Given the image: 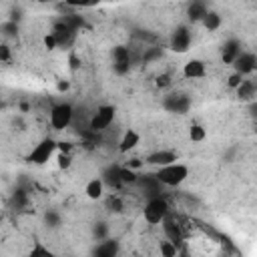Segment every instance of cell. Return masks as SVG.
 I'll return each instance as SVG.
<instances>
[{"label": "cell", "instance_id": "obj_1", "mask_svg": "<svg viewBox=\"0 0 257 257\" xmlns=\"http://www.w3.org/2000/svg\"><path fill=\"white\" fill-rule=\"evenodd\" d=\"M157 181L165 187H179L187 181L189 177V167L183 165V163H169V165H163V167H157V173H155Z\"/></svg>", "mask_w": 257, "mask_h": 257}, {"label": "cell", "instance_id": "obj_2", "mask_svg": "<svg viewBox=\"0 0 257 257\" xmlns=\"http://www.w3.org/2000/svg\"><path fill=\"white\" fill-rule=\"evenodd\" d=\"M171 211L169 207V201L163 197V195H151V199L145 203V209H143V217L149 225H159L163 221V217Z\"/></svg>", "mask_w": 257, "mask_h": 257}, {"label": "cell", "instance_id": "obj_3", "mask_svg": "<svg viewBox=\"0 0 257 257\" xmlns=\"http://www.w3.org/2000/svg\"><path fill=\"white\" fill-rule=\"evenodd\" d=\"M72 116H74V108L72 104L68 102H60V104H54L50 108V114H48V122L54 131H64L70 122H72Z\"/></svg>", "mask_w": 257, "mask_h": 257}, {"label": "cell", "instance_id": "obj_4", "mask_svg": "<svg viewBox=\"0 0 257 257\" xmlns=\"http://www.w3.org/2000/svg\"><path fill=\"white\" fill-rule=\"evenodd\" d=\"M54 153H56V141L50 139V137H46V139H42V141L30 151V155L26 157V161L32 163V165H46V163L54 157Z\"/></svg>", "mask_w": 257, "mask_h": 257}, {"label": "cell", "instance_id": "obj_5", "mask_svg": "<svg viewBox=\"0 0 257 257\" xmlns=\"http://www.w3.org/2000/svg\"><path fill=\"white\" fill-rule=\"evenodd\" d=\"M161 225H163V233H165V237H167L169 241H173L175 245H179V243L185 241L187 231H185V225H181V219H179L177 215H173V213L169 211V213L163 217Z\"/></svg>", "mask_w": 257, "mask_h": 257}, {"label": "cell", "instance_id": "obj_6", "mask_svg": "<svg viewBox=\"0 0 257 257\" xmlns=\"http://www.w3.org/2000/svg\"><path fill=\"white\" fill-rule=\"evenodd\" d=\"M114 114H116V110H114L112 104H100V106L94 110V114L90 116L88 128H90L92 133H100V131L108 128V126L112 124V120H114Z\"/></svg>", "mask_w": 257, "mask_h": 257}, {"label": "cell", "instance_id": "obj_7", "mask_svg": "<svg viewBox=\"0 0 257 257\" xmlns=\"http://www.w3.org/2000/svg\"><path fill=\"white\" fill-rule=\"evenodd\" d=\"M191 42H193V34H191V30H189L187 24H179L171 32V36H169V48L173 52H179V54L187 52L191 48Z\"/></svg>", "mask_w": 257, "mask_h": 257}, {"label": "cell", "instance_id": "obj_8", "mask_svg": "<svg viewBox=\"0 0 257 257\" xmlns=\"http://www.w3.org/2000/svg\"><path fill=\"white\" fill-rule=\"evenodd\" d=\"M50 32L54 34L58 48H70V46L74 44V40H76V32H74L62 18L52 24V30H50Z\"/></svg>", "mask_w": 257, "mask_h": 257}, {"label": "cell", "instance_id": "obj_9", "mask_svg": "<svg viewBox=\"0 0 257 257\" xmlns=\"http://www.w3.org/2000/svg\"><path fill=\"white\" fill-rule=\"evenodd\" d=\"M163 108L169 112H177V114H185L191 108V98L183 92H171L163 98Z\"/></svg>", "mask_w": 257, "mask_h": 257}, {"label": "cell", "instance_id": "obj_10", "mask_svg": "<svg viewBox=\"0 0 257 257\" xmlns=\"http://www.w3.org/2000/svg\"><path fill=\"white\" fill-rule=\"evenodd\" d=\"M233 70L239 72L241 76H251L257 68V56L255 52H249V50H241V54L233 60Z\"/></svg>", "mask_w": 257, "mask_h": 257}, {"label": "cell", "instance_id": "obj_11", "mask_svg": "<svg viewBox=\"0 0 257 257\" xmlns=\"http://www.w3.org/2000/svg\"><path fill=\"white\" fill-rule=\"evenodd\" d=\"M175 161H179V155H177L175 151L161 149V151L149 153L143 163H147V165H151V167H163V165H169V163H175Z\"/></svg>", "mask_w": 257, "mask_h": 257}, {"label": "cell", "instance_id": "obj_12", "mask_svg": "<svg viewBox=\"0 0 257 257\" xmlns=\"http://www.w3.org/2000/svg\"><path fill=\"white\" fill-rule=\"evenodd\" d=\"M241 50H243V44H241L239 38H227L223 42V46H221V60H223V64H233V60L241 54Z\"/></svg>", "mask_w": 257, "mask_h": 257}, {"label": "cell", "instance_id": "obj_13", "mask_svg": "<svg viewBox=\"0 0 257 257\" xmlns=\"http://www.w3.org/2000/svg\"><path fill=\"white\" fill-rule=\"evenodd\" d=\"M207 74V64L199 58H191L189 62L183 64V76L189 78V80H195V78H203Z\"/></svg>", "mask_w": 257, "mask_h": 257}, {"label": "cell", "instance_id": "obj_14", "mask_svg": "<svg viewBox=\"0 0 257 257\" xmlns=\"http://www.w3.org/2000/svg\"><path fill=\"white\" fill-rule=\"evenodd\" d=\"M118 251H120L118 241L116 239H108V237L98 241V245L92 249V253L96 257H114V255H118Z\"/></svg>", "mask_w": 257, "mask_h": 257}, {"label": "cell", "instance_id": "obj_15", "mask_svg": "<svg viewBox=\"0 0 257 257\" xmlns=\"http://www.w3.org/2000/svg\"><path fill=\"white\" fill-rule=\"evenodd\" d=\"M141 143V135L135 131V128H126L124 133H122V137H120V141H118V153H128V151H133L137 145Z\"/></svg>", "mask_w": 257, "mask_h": 257}, {"label": "cell", "instance_id": "obj_16", "mask_svg": "<svg viewBox=\"0 0 257 257\" xmlns=\"http://www.w3.org/2000/svg\"><path fill=\"white\" fill-rule=\"evenodd\" d=\"M207 10H209V8H207L205 2H201V0H191V2L187 4V12H185V14H187V20H189V22H201Z\"/></svg>", "mask_w": 257, "mask_h": 257}, {"label": "cell", "instance_id": "obj_17", "mask_svg": "<svg viewBox=\"0 0 257 257\" xmlns=\"http://www.w3.org/2000/svg\"><path fill=\"white\" fill-rule=\"evenodd\" d=\"M84 195H86L88 199H92V201L102 199V195H104V183H102V179H100V177L90 179V181L86 183V187H84Z\"/></svg>", "mask_w": 257, "mask_h": 257}, {"label": "cell", "instance_id": "obj_18", "mask_svg": "<svg viewBox=\"0 0 257 257\" xmlns=\"http://www.w3.org/2000/svg\"><path fill=\"white\" fill-rule=\"evenodd\" d=\"M201 24H203V28H205V30L215 32V30H219V28H221L223 18H221V14H219V12H215V10H207V12H205V16H203V20H201Z\"/></svg>", "mask_w": 257, "mask_h": 257}, {"label": "cell", "instance_id": "obj_19", "mask_svg": "<svg viewBox=\"0 0 257 257\" xmlns=\"http://www.w3.org/2000/svg\"><path fill=\"white\" fill-rule=\"evenodd\" d=\"M235 92H237V96H239L241 100H253V96H255V82L245 76V78L241 80V84L235 88Z\"/></svg>", "mask_w": 257, "mask_h": 257}, {"label": "cell", "instance_id": "obj_20", "mask_svg": "<svg viewBox=\"0 0 257 257\" xmlns=\"http://www.w3.org/2000/svg\"><path fill=\"white\" fill-rule=\"evenodd\" d=\"M112 62H131V48H126L124 44H116L112 46Z\"/></svg>", "mask_w": 257, "mask_h": 257}, {"label": "cell", "instance_id": "obj_21", "mask_svg": "<svg viewBox=\"0 0 257 257\" xmlns=\"http://www.w3.org/2000/svg\"><path fill=\"white\" fill-rule=\"evenodd\" d=\"M18 32H20V26H18V22H14V20H4L2 24H0V34L4 36V38H16L18 36Z\"/></svg>", "mask_w": 257, "mask_h": 257}, {"label": "cell", "instance_id": "obj_22", "mask_svg": "<svg viewBox=\"0 0 257 257\" xmlns=\"http://www.w3.org/2000/svg\"><path fill=\"white\" fill-rule=\"evenodd\" d=\"M118 179L122 185H135L139 183V175L131 167H118Z\"/></svg>", "mask_w": 257, "mask_h": 257}, {"label": "cell", "instance_id": "obj_23", "mask_svg": "<svg viewBox=\"0 0 257 257\" xmlns=\"http://www.w3.org/2000/svg\"><path fill=\"white\" fill-rule=\"evenodd\" d=\"M205 137H207V128H205L203 124L193 122V124L189 126V139H191L193 143H201V141H205Z\"/></svg>", "mask_w": 257, "mask_h": 257}, {"label": "cell", "instance_id": "obj_24", "mask_svg": "<svg viewBox=\"0 0 257 257\" xmlns=\"http://www.w3.org/2000/svg\"><path fill=\"white\" fill-rule=\"evenodd\" d=\"M90 235H92L94 241L106 239V237H108V225H106L104 221H96V223L92 225V229H90Z\"/></svg>", "mask_w": 257, "mask_h": 257}, {"label": "cell", "instance_id": "obj_25", "mask_svg": "<svg viewBox=\"0 0 257 257\" xmlns=\"http://www.w3.org/2000/svg\"><path fill=\"white\" fill-rule=\"evenodd\" d=\"M104 205H106V209L110 213H122V209H124V201L118 195H108L106 201H104Z\"/></svg>", "mask_w": 257, "mask_h": 257}, {"label": "cell", "instance_id": "obj_26", "mask_svg": "<svg viewBox=\"0 0 257 257\" xmlns=\"http://www.w3.org/2000/svg\"><path fill=\"white\" fill-rule=\"evenodd\" d=\"M102 179V183L104 185H110V187H114V189H118L122 183H120V179H118V167L116 169H108L106 173H104V177H100Z\"/></svg>", "mask_w": 257, "mask_h": 257}, {"label": "cell", "instance_id": "obj_27", "mask_svg": "<svg viewBox=\"0 0 257 257\" xmlns=\"http://www.w3.org/2000/svg\"><path fill=\"white\" fill-rule=\"evenodd\" d=\"M44 223H46V227H50V229H58V227L62 225V217H60V213H56V211H46V213H44Z\"/></svg>", "mask_w": 257, "mask_h": 257}, {"label": "cell", "instance_id": "obj_28", "mask_svg": "<svg viewBox=\"0 0 257 257\" xmlns=\"http://www.w3.org/2000/svg\"><path fill=\"white\" fill-rule=\"evenodd\" d=\"M62 20L74 30V32H78L82 26H84V18L82 16H78V14H66V16H62Z\"/></svg>", "mask_w": 257, "mask_h": 257}, {"label": "cell", "instance_id": "obj_29", "mask_svg": "<svg viewBox=\"0 0 257 257\" xmlns=\"http://www.w3.org/2000/svg\"><path fill=\"white\" fill-rule=\"evenodd\" d=\"M159 253L163 255V257H175V255H179V249H177V245L173 243V241H163L161 243V247H159Z\"/></svg>", "mask_w": 257, "mask_h": 257}, {"label": "cell", "instance_id": "obj_30", "mask_svg": "<svg viewBox=\"0 0 257 257\" xmlns=\"http://www.w3.org/2000/svg\"><path fill=\"white\" fill-rule=\"evenodd\" d=\"M112 72L116 76H126L131 72V62H112Z\"/></svg>", "mask_w": 257, "mask_h": 257}, {"label": "cell", "instance_id": "obj_31", "mask_svg": "<svg viewBox=\"0 0 257 257\" xmlns=\"http://www.w3.org/2000/svg\"><path fill=\"white\" fill-rule=\"evenodd\" d=\"M171 84H173V80H171V74H167V72H163V74H159V76L155 78V86L161 88V90L169 88Z\"/></svg>", "mask_w": 257, "mask_h": 257}, {"label": "cell", "instance_id": "obj_32", "mask_svg": "<svg viewBox=\"0 0 257 257\" xmlns=\"http://www.w3.org/2000/svg\"><path fill=\"white\" fill-rule=\"evenodd\" d=\"M56 165H58L60 169H68V167L72 165L70 153H58V155H56Z\"/></svg>", "mask_w": 257, "mask_h": 257}, {"label": "cell", "instance_id": "obj_33", "mask_svg": "<svg viewBox=\"0 0 257 257\" xmlns=\"http://www.w3.org/2000/svg\"><path fill=\"white\" fill-rule=\"evenodd\" d=\"M42 44H44V48H46V50H56V48H58L56 38H54V34H52V32H48V34H44V36H42Z\"/></svg>", "mask_w": 257, "mask_h": 257}, {"label": "cell", "instance_id": "obj_34", "mask_svg": "<svg viewBox=\"0 0 257 257\" xmlns=\"http://www.w3.org/2000/svg\"><path fill=\"white\" fill-rule=\"evenodd\" d=\"M243 78H245V76H241L239 72H235V70H233V72L229 74V78H227V86H229L231 90H235V88L241 84V80H243Z\"/></svg>", "mask_w": 257, "mask_h": 257}, {"label": "cell", "instance_id": "obj_35", "mask_svg": "<svg viewBox=\"0 0 257 257\" xmlns=\"http://www.w3.org/2000/svg\"><path fill=\"white\" fill-rule=\"evenodd\" d=\"M12 58V48L8 42H0V62H8Z\"/></svg>", "mask_w": 257, "mask_h": 257}, {"label": "cell", "instance_id": "obj_36", "mask_svg": "<svg viewBox=\"0 0 257 257\" xmlns=\"http://www.w3.org/2000/svg\"><path fill=\"white\" fill-rule=\"evenodd\" d=\"M30 255H50V249L48 247H42V245H34L30 249Z\"/></svg>", "mask_w": 257, "mask_h": 257}, {"label": "cell", "instance_id": "obj_37", "mask_svg": "<svg viewBox=\"0 0 257 257\" xmlns=\"http://www.w3.org/2000/svg\"><path fill=\"white\" fill-rule=\"evenodd\" d=\"M68 66H70V70H76L80 66V58L74 52H70V56H68Z\"/></svg>", "mask_w": 257, "mask_h": 257}, {"label": "cell", "instance_id": "obj_38", "mask_svg": "<svg viewBox=\"0 0 257 257\" xmlns=\"http://www.w3.org/2000/svg\"><path fill=\"white\" fill-rule=\"evenodd\" d=\"M84 2L86 0H64V4L68 8H84Z\"/></svg>", "mask_w": 257, "mask_h": 257}, {"label": "cell", "instance_id": "obj_39", "mask_svg": "<svg viewBox=\"0 0 257 257\" xmlns=\"http://www.w3.org/2000/svg\"><path fill=\"white\" fill-rule=\"evenodd\" d=\"M68 88H70V82H68V80H58V82H56V90H58V92H66Z\"/></svg>", "mask_w": 257, "mask_h": 257}, {"label": "cell", "instance_id": "obj_40", "mask_svg": "<svg viewBox=\"0 0 257 257\" xmlns=\"http://www.w3.org/2000/svg\"><path fill=\"white\" fill-rule=\"evenodd\" d=\"M141 165H145V163H143L141 159H131V161L126 163V167H131V169H139Z\"/></svg>", "mask_w": 257, "mask_h": 257}, {"label": "cell", "instance_id": "obj_41", "mask_svg": "<svg viewBox=\"0 0 257 257\" xmlns=\"http://www.w3.org/2000/svg\"><path fill=\"white\" fill-rule=\"evenodd\" d=\"M98 2H100V0H86V2H84V8H94Z\"/></svg>", "mask_w": 257, "mask_h": 257}, {"label": "cell", "instance_id": "obj_42", "mask_svg": "<svg viewBox=\"0 0 257 257\" xmlns=\"http://www.w3.org/2000/svg\"><path fill=\"white\" fill-rule=\"evenodd\" d=\"M20 110H24V112H26V110H28V104H26V102H22V104H20Z\"/></svg>", "mask_w": 257, "mask_h": 257}, {"label": "cell", "instance_id": "obj_43", "mask_svg": "<svg viewBox=\"0 0 257 257\" xmlns=\"http://www.w3.org/2000/svg\"><path fill=\"white\" fill-rule=\"evenodd\" d=\"M36 2H40V4H46V2H56V0H36Z\"/></svg>", "mask_w": 257, "mask_h": 257}]
</instances>
